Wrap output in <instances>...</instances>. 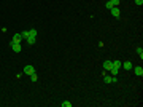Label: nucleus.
<instances>
[{"instance_id":"obj_2","label":"nucleus","mask_w":143,"mask_h":107,"mask_svg":"<svg viewBox=\"0 0 143 107\" xmlns=\"http://www.w3.org/2000/svg\"><path fill=\"white\" fill-rule=\"evenodd\" d=\"M132 70H134V74H135L137 77H142V75H143V69H142V66H134V67H132Z\"/></svg>"},{"instance_id":"obj_14","label":"nucleus","mask_w":143,"mask_h":107,"mask_svg":"<svg viewBox=\"0 0 143 107\" xmlns=\"http://www.w3.org/2000/svg\"><path fill=\"white\" fill-rule=\"evenodd\" d=\"M21 37H22V38H26V40H27V38H29V31H24V32H21Z\"/></svg>"},{"instance_id":"obj_4","label":"nucleus","mask_w":143,"mask_h":107,"mask_svg":"<svg viewBox=\"0 0 143 107\" xmlns=\"http://www.w3.org/2000/svg\"><path fill=\"white\" fill-rule=\"evenodd\" d=\"M110 11H111V15H113L114 18H119V16H121V10H119V7H113L111 10H110Z\"/></svg>"},{"instance_id":"obj_8","label":"nucleus","mask_w":143,"mask_h":107,"mask_svg":"<svg viewBox=\"0 0 143 107\" xmlns=\"http://www.w3.org/2000/svg\"><path fill=\"white\" fill-rule=\"evenodd\" d=\"M111 62H113V66H111V67H116V69H121V66H122V62L118 61V59H114V61H111Z\"/></svg>"},{"instance_id":"obj_3","label":"nucleus","mask_w":143,"mask_h":107,"mask_svg":"<svg viewBox=\"0 0 143 107\" xmlns=\"http://www.w3.org/2000/svg\"><path fill=\"white\" fill-rule=\"evenodd\" d=\"M10 45H11V48H13V51H14V53H21V51H22V48H21V43H10Z\"/></svg>"},{"instance_id":"obj_19","label":"nucleus","mask_w":143,"mask_h":107,"mask_svg":"<svg viewBox=\"0 0 143 107\" xmlns=\"http://www.w3.org/2000/svg\"><path fill=\"white\" fill-rule=\"evenodd\" d=\"M111 83H118V77H116V75L111 77Z\"/></svg>"},{"instance_id":"obj_17","label":"nucleus","mask_w":143,"mask_h":107,"mask_svg":"<svg viewBox=\"0 0 143 107\" xmlns=\"http://www.w3.org/2000/svg\"><path fill=\"white\" fill-rule=\"evenodd\" d=\"M105 7H107V10H111V8H113V3H111V2L108 0V2L105 3Z\"/></svg>"},{"instance_id":"obj_13","label":"nucleus","mask_w":143,"mask_h":107,"mask_svg":"<svg viewBox=\"0 0 143 107\" xmlns=\"http://www.w3.org/2000/svg\"><path fill=\"white\" fill-rule=\"evenodd\" d=\"M110 72H111V75H118L119 69H116V67H111V69H110Z\"/></svg>"},{"instance_id":"obj_12","label":"nucleus","mask_w":143,"mask_h":107,"mask_svg":"<svg viewBox=\"0 0 143 107\" xmlns=\"http://www.w3.org/2000/svg\"><path fill=\"white\" fill-rule=\"evenodd\" d=\"M103 82H105V83H111V77H108L105 74V75H103Z\"/></svg>"},{"instance_id":"obj_1","label":"nucleus","mask_w":143,"mask_h":107,"mask_svg":"<svg viewBox=\"0 0 143 107\" xmlns=\"http://www.w3.org/2000/svg\"><path fill=\"white\" fill-rule=\"evenodd\" d=\"M34 72H35V67L32 64H27L26 67H24V74H26V75H32Z\"/></svg>"},{"instance_id":"obj_9","label":"nucleus","mask_w":143,"mask_h":107,"mask_svg":"<svg viewBox=\"0 0 143 107\" xmlns=\"http://www.w3.org/2000/svg\"><path fill=\"white\" fill-rule=\"evenodd\" d=\"M29 37L37 38V29H30V31H29Z\"/></svg>"},{"instance_id":"obj_15","label":"nucleus","mask_w":143,"mask_h":107,"mask_svg":"<svg viewBox=\"0 0 143 107\" xmlns=\"http://www.w3.org/2000/svg\"><path fill=\"white\" fill-rule=\"evenodd\" d=\"M35 40H37V38H34V37H29V38H27V43H29V45H34V43H35Z\"/></svg>"},{"instance_id":"obj_5","label":"nucleus","mask_w":143,"mask_h":107,"mask_svg":"<svg viewBox=\"0 0 143 107\" xmlns=\"http://www.w3.org/2000/svg\"><path fill=\"white\" fill-rule=\"evenodd\" d=\"M22 40H24V38L21 37V34H14V35H13V40H11V42H13V43H21Z\"/></svg>"},{"instance_id":"obj_10","label":"nucleus","mask_w":143,"mask_h":107,"mask_svg":"<svg viewBox=\"0 0 143 107\" xmlns=\"http://www.w3.org/2000/svg\"><path fill=\"white\" fill-rule=\"evenodd\" d=\"M137 54H138V56H140V59H143V48H142V46H138V48H137Z\"/></svg>"},{"instance_id":"obj_16","label":"nucleus","mask_w":143,"mask_h":107,"mask_svg":"<svg viewBox=\"0 0 143 107\" xmlns=\"http://www.w3.org/2000/svg\"><path fill=\"white\" fill-rule=\"evenodd\" d=\"M37 78H38L37 72H34V74H32V75H30V80H32V82H37Z\"/></svg>"},{"instance_id":"obj_6","label":"nucleus","mask_w":143,"mask_h":107,"mask_svg":"<svg viewBox=\"0 0 143 107\" xmlns=\"http://www.w3.org/2000/svg\"><path fill=\"white\" fill-rule=\"evenodd\" d=\"M111 66H113V62H111V61H105V62H103V70L108 72V70L111 69Z\"/></svg>"},{"instance_id":"obj_20","label":"nucleus","mask_w":143,"mask_h":107,"mask_svg":"<svg viewBox=\"0 0 143 107\" xmlns=\"http://www.w3.org/2000/svg\"><path fill=\"white\" fill-rule=\"evenodd\" d=\"M135 5H138V7H142V5H143V0H135Z\"/></svg>"},{"instance_id":"obj_18","label":"nucleus","mask_w":143,"mask_h":107,"mask_svg":"<svg viewBox=\"0 0 143 107\" xmlns=\"http://www.w3.org/2000/svg\"><path fill=\"white\" fill-rule=\"evenodd\" d=\"M111 3H113V7H119V0H110Z\"/></svg>"},{"instance_id":"obj_11","label":"nucleus","mask_w":143,"mask_h":107,"mask_svg":"<svg viewBox=\"0 0 143 107\" xmlns=\"http://www.w3.org/2000/svg\"><path fill=\"white\" fill-rule=\"evenodd\" d=\"M60 106L62 107H72V102L70 101H64V102H60Z\"/></svg>"},{"instance_id":"obj_7","label":"nucleus","mask_w":143,"mask_h":107,"mask_svg":"<svg viewBox=\"0 0 143 107\" xmlns=\"http://www.w3.org/2000/svg\"><path fill=\"white\" fill-rule=\"evenodd\" d=\"M121 67H124L126 70H132L134 64H132V62H129V61H126V62H122V66H121Z\"/></svg>"}]
</instances>
